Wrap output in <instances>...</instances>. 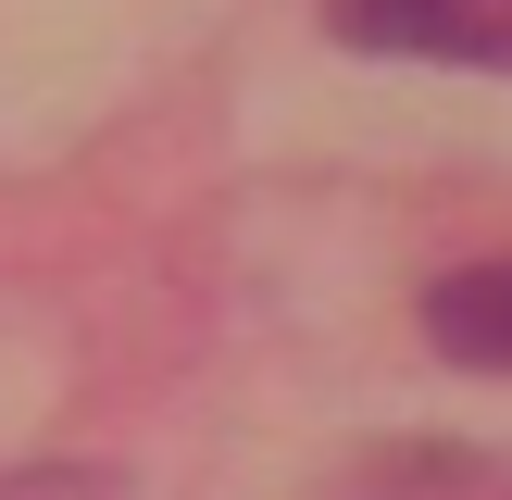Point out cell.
<instances>
[{"label": "cell", "instance_id": "6da1fadb", "mask_svg": "<svg viewBox=\"0 0 512 500\" xmlns=\"http://www.w3.org/2000/svg\"><path fill=\"white\" fill-rule=\"evenodd\" d=\"M325 38L388 63H475L512 75V0H325Z\"/></svg>", "mask_w": 512, "mask_h": 500}, {"label": "cell", "instance_id": "7a4b0ae2", "mask_svg": "<svg viewBox=\"0 0 512 500\" xmlns=\"http://www.w3.org/2000/svg\"><path fill=\"white\" fill-rule=\"evenodd\" d=\"M425 338L450 350V363H488L512 375V263H463L425 288Z\"/></svg>", "mask_w": 512, "mask_h": 500}, {"label": "cell", "instance_id": "3957f363", "mask_svg": "<svg viewBox=\"0 0 512 500\" xmlns=\"http://www.w3.org/2000/svg\"><path fill=\"white\" fill-rule=\"evenodd\" d=\"M0 500H113L88 463H50V475H0Z\"/></svg>", "mask_w": 512, "mask_h": 500}]
</instances>
